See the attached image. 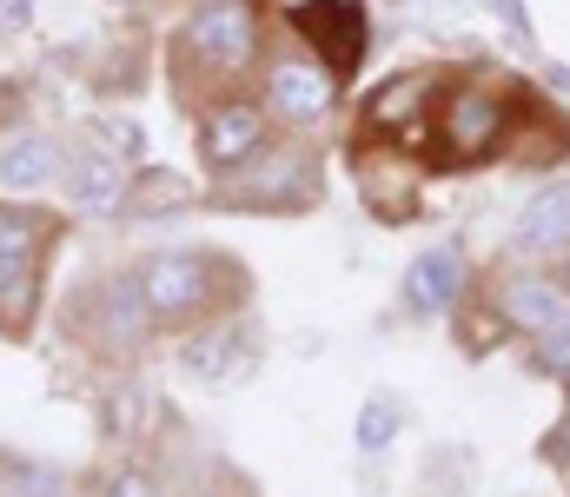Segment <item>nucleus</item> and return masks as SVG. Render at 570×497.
<instances>
[{
    "label": "nucleus",
    "mask_w": 570,
    "mask_h": 497,
    "mask_svg": "<svg viewBox=\"0 0 570 497\" xmlns=\"http://www.w3.org/2000/svg\"><path fill=\"white\" fill-rule=\"evenodd\" d=\"M226 199H239V206H305V199H312V160L285 147V153H273L266 166H253L246 186H233Z\"/></svg>",
    "instance_id": "0eeeda50"
},
{
    "label": "nucleus",
    "mask_w": 570,
    "mask_h": 497,
    "mask_svg": "<svg viewBox=\"0 0 570 497\" xmlns=\"http://www.w3.org/2000/svg\"><path fill=\"white\" fill-rule=\"evenodd\" d=\"M140 306L146 319H193V312H206L213 306V292H219V266L206 259V252H159V259H146L140 272Z\"/></svg>",
    "instance_id": "7ed1b4c3"
},
{
    "label": "nucleus",
    "mask_w": 570,
    "mask_h": 497,
    "mask_svg": "<svg viewBox=\"0 0 570 497\" xmlns=\"http://www.w3.org/2000/svg\"><path fill=\"white\" fill-rule=\"evenodd\" d=\"M259 140H266V113L246 107V100H233V107H219L206 120L199 153H206V166H239L246 153H259Z\"/></svg>",
    "instance_id": "1a4fd4ad"
},
{
    "label": "nucleus",
    "mask_w": 570,
    "mask_h": 497,
    "mask_svg": "<svg viewBox=\"0 0 570 497\" xmlns=\"http://www.w3.org/2000/svg\"><path fill=\"white\" fill-rule=\"evenodd\" d=\"M564 458H570V431H564Z\"/></svg>",
    "instance_id": "a211bd4d"
},
{
    "label": "nucleus",
    "mask_w": 570,
    "mask_h": 497,
    "mask_svg": "<svg viewBox=\"0 0 570 497\" xmlns=\"http://www.w3.org/2000/svg\"><path fill=\"white\" fill-rule=\"evenodd\" d=\"M186 47H193V60H206L219 73H246L259 60V20L246 0H206L186 27Z\"/></svg>",
    "instance_id": "20e7f679"
},
{
    "label": "nucleus",
    "mask_w": 570,
    "mask_h": 497,
    "mask_svg": "<svg viewBox=\"0 0 570 497\" xmlns=\"http://www.w3.org/2000/svg\"><path fill=\"white\" fill-rule=\"evenodd\" d=\"M458 292H464V259H458V246L425 252V259L412 266V279H405V299H412L419 312H444V306H458Z\"/></svg>",
    "instance_id": "f8f14e48"
},
{
    "label": "nucleus",
    "mask_w": 570,
    "mask_h": 497,
    "mask_svg": "<svg viewBox=\"0 0 570 497\" xmlns=\"http://www.w3.org/2000/svg\"><path fill=\"white\" fill-rule=\"evenodd\" d=\"M504 319L524 326L531 338H544L551 326L570 319V299L558 292V286H544V279H518V286H504Z\"/></svg>",
    "instance_id": "ddd939ff"
},
{
    "label": "nucleus",
    "mask_w": 570,
    "mask_h": 497,
    "mask_svg": "<svg viewBox=\"0 0 570 497\" xmlns=\"http://www.w3.org/2000/svg\"><path fill=\"white\" fill-rule=\"evenodd\" d=\"M518 246H524L531 259H564L570 252V179L544 186V192L524 206V219H518Z\"/></svg>",
    "instance_id": "6e6552de"
},
{
    "label": "nucleus",
    "mask_w": 570,
    "mask_h": 497,
    "mask_svg": "<svg viewBox=\"0 0 570 497\" xmlns=\"http://www.w3.org/2000/svg\"><path fill=\"white\" fill-rule=\"evenodd\" d=\"M53 166H60V153H53L47 133H13V140H0V186H13V192L47 186Z\"/></svg>",
    "instance_id": "4468645a"
},
{
    "label": "nucleus",
    "mask_w": 570,
    "mask_h": 497,
    "mask_svg": "<svg viewBox=\"0 0 570 497\" xmlns=\"http://www.w3.org/2000/svg\"><path fill=\"white\" fill-rule=\"evenodd\" d=\"M273 80V107H279L285 120H325L332 113V100H338V73H325V67H305V60H285L266 73Z\"/></svg>",
    "instance_id": "423d86ee"
},
{
    "label": "nucleus",
    "mask_w": 570,
    "mask_h": 497,
    "mask_svg": "<svg viewBox=\"0 0 570 497\" xmlns=\"http://www.w3.org/2000/svg\"><path fill=\"white\" fill-rule=\"evenodd\" d=\"M538 365H544V371H558V378L570 371V319H564V326H551L544 338H538Z\"/></svg>",
    "instance_id": "2eb2a0df"
},
{
    "label": "nucleus",
    "mask_w": 570,
    "mask_h": 497,
    "mask_svg": "<svg viewBox=\"0 0 570 497\" xmlns=\"http://www.w3.org/2000/svg\"><path fill=\"white\" fill-rule=\"evenodd\" d=\"M53 226L27 206H0V331H27L40 306V259Z\"/></svg>",
    "instance_id": "f257e3e1"
},
{
    "label": "nucleus",
    "mask_w": 570,
    "mask_h": 497,
    "mask_svg": "<svg viewBox=\"0 0 570 497\" xmlns=\"http://www.w3.org/2000/svg\"><path fill=\"white\" fill-rule=\"evenodd\" d=\"M120 153H134V133L120 127V133H100V147L80 160V179H73V192H80V206H94V212H107L120 192H127V166Z\"/></svg>",
    "instance_id": "9b49d317"
},
{
    "label": "nucleus",
    "mask_w": 570,
    "mask_h": 497,
    "mask_svg": "<svg viewBox=\"0 0 570 497\" xmlns=\"http://www.w3.org/2000/svg\"><path fill=\"white\" fill-rule=\"evenodd\" d=\"M392 425H399V411H392V405H365V425H358L365 451H379V438H392Z\"/></svg>",
    "instance_id": "dca6fc26"
},
{
    "label": "nucleus",
    "mask_w": 570,
    "mask_h": 497,
    "mask_svg": "<svg viewBox=\"0 0 570 497\" xmlns=\"http://www.w3.org/2000/svg\"><path fill=\"white\" fill-rule=\"evenodd\" d=\"M498 140H504V107L484 87H451L438 100V120H431V153H438V166L484 160Z\"/></svg>",
    "instance_id": "f03ea898"
},
{
    "label": "nucleus",
    "mask_w": 570,
    "mask_h": 497,
    "mask_svg": "<svg viewBox=\"0 0 570 497\" xmlns=\"http://www.w3.org/2000/svg\"><path fill=\"white\" fill-rule=\"evenodd\" d=\"M292 20H298V33L325 53V73H352V67H358V53H365V20H358V7H345V0H305Z\"/></svg>",
    "instance_id": "39448f33"
},
{
    "label": "nucleus",
    "mask_w": 570,
    "mask_h": 497,
    "mask_svg": "<svg viewBox=\"0 0 570 497\" xmlns=\"http://www.w3.org/2000/svg\"><path fill=\"white\" fill-rule=\"evenodd\" d=\"M431 93H438L431 73H405V80H392V87L365 107V120H372L379 133H392V140H412L419 127H431V113H425Z\"/></svg>",
    "instance_id": "9d476101"
},
{
    "label": "nucleus",
    "mask_w": 570,
    "mask_h": 497,
    "mask_svg": "<svg viewBox=\"0 0 570 497\" xmlns=\"http://www.w3.org/2000/svg\"><path fill=\"white\" fill-rule=\"evenodd\" d=\"M107 497H159V491H153L146 478H114V485H107Z\"/></svg>",
    "instance_id": "f3484780"
}]
</instances>
